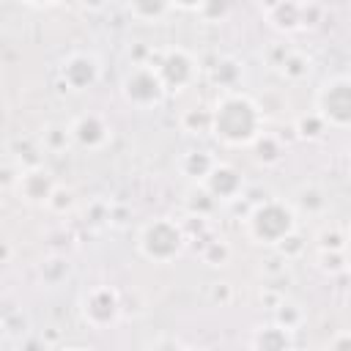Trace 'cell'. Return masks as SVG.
Masks as SVG:
<instances>
[{"mask_svg": "<svg viewBox=\"0 0 351 351\" xmlns=\"http://www.w3.org/2000/svg\"><path fill=\"white\" fill-rule=\"evenodd\" d=\"M71 206H74V192L63 189V186H55L52 197L47 200V208L55 211V214H66V211H71Z\"/></svg>", "mask_w": 351, "mask_h": 351, "instance_id": "4316f807", "label": "cell"}, {"mask_svg": "<svg viewBox=\"0 0 351 351\" xmlns=\"http://www.w3.org/2000/svg\"><path fill=\"white\" fill-rule=\"evenodd\" d=\"M296 206L304 211V214H321L326 208V195L324 189H318L315 184H307L296 192Z\"/></svg>", "mask_w": 351, "mask_h": 351, "instance_id": "d6986e66", "label": "cell"}, {"mask_svg": "<svg viewBox=\"0 0 351 351\" xmlns=\"http://www.w3.org/2000/svg\"><path fill=\"white\" fill-rule=\"evenodd\" d=\"M252 154L261 165H274V162L282 159V143H280V137H274L269 132H261L252 140Z\"/></svg>", "mask_w": 351, "mask_h": 351, "instance_id": "e0dca14e", "label": "cell"}, {"mask_svg": "<svg viewBox=\"0 0 351 351\" xmlns=\"http://www.w3.org/2000/svg\"><path fill=\"white\" fill-rule=\"evenodd\" d=\"M230 296H233V291H230V285H228V282H217V285H214V291H211V299H214V302H219V304H228V302H230Z\"/></svg>", "mask_w": 351, "mask_h": 351, "instance_id": "836d02e7", "label": "cell"}, {"mask_svg": "<svg viewBox=\"0 0 351 351\" xmlns=\"http://www.w3.org/2000/svg\"><path fill=\"white\" fill-rule=\"evenodd\" d=\"M186 351H203V348H186Z\"/></svg>", "mask_w": 351, "mask_h": 351, "instance_id": "f35d334b", "label": "cell"}, {"mask_svg": "<svg viewBox=\"0 0 351 351\" xmlns=\"http://www.w3.org/2000/svg\"><path fill=\"white\" fill-rule=\"evenodd\" d=\"M321 252H346V233L340 228H326L318 236Z\"/></svg>", "mask_w": 351, "mask_h": 351, "instance_id": "d4e9b609", "label": "cell"}, {"mask_svg": "<svg viewBox=\"0 0 351 351\" xmlns=\"http://www.w3.org/2000/svg\"><path fill=\"white\" fill-rule=\"evenodd\" d=\"M329 351H351V335L348 332H337L329 340Z\"/></svg>", "mask_w": 351, "mask_h": 351, "instance_id": "d6a6232c", "label": "cell"}, {"mask_svg": "<svg viewBox=\"0 0 351 351\" xmlns=\"http://www.w3.org/2000/svg\"><path fill=\"white\" fill-rule=\"evenodd\" d=\"M277 250H280V255H282L285 261H291V258H299V255H302L304 241H302V239H299V233L293 230L291 236H285V239L277 244Z\"/></svg>", "mask_w": 351, "mask_h": 351, "instance_id": "f1b7e54d", "label": "cell"}, {"mask_svg": "<svg viewBox=\"0 0 351 351\" xmlns=\"http://www.w3.org/2000/svg\"><path fill=\"white\" fill-rule=\"evenodd\" d=\"M99 77H101V66L90 52H71L60 66V80L74 93L90 90L99 82Z\"/></svg>", "mask_w": 351, "mask_h": 351, "instance_id": "ba28073f", "label": "cell"}, {"mask_svg": "<svg viewBox=\"0 0 351 351\" xmlns=\"http://www.w3.org/2000/svg\"><path fill=\"white\" fill-rule=\"evenodd\" d=\"M66 274H69V263L63 258H49L41 263V277L47 285H58L60 280H66Z\"/></svg>", "mask_w": 351, "mask_h": 351, "instance_id": "484cf974", "label": "cell"}, {"mask_svg": "<svg viewBox=\"0 0 351 351\" xmlns=\"http://www.w3.org/2000/svg\"><path fill=\"white\" fill-rule=\"evenodd\" d=\"M266 19L280 33H296L302 30V3H271L266 5Z\"/></svg>", "mask_w": 351, "mask_h": 351, "instance_id": "4fadbf2b", "label": "cell"}, {"mask_svg": "<svg viewBox=\"0 0 351 351\" xmlns=\"http://www.w3.org/2000/svg\"><path fill=\"white\" fill-rule=\"evenodd\" d=\"M148 66H154V71L159 74L167 93H178V90L189 88L197 80V60L184 47L162 49L156 58L148 60Z\"/></svg>", "mask_w": 351, "mask_h": 351, "instance_id": "5b68a950", "label": "cell"}, {"mask_svg": "<svg viewBox=\"0 0 351 351\" xmlns=\"http://www.w3.org/2000/svg\"><path fill=\"white\" fill-rule=\"evenodd\" d=\"M263 129V110L239 90L222 93L211 110V134L230 148L252 145Z\"/></svg>", "mask_w": 351, "mask_h": 351, "instance_id": "6da1fadb", "label": "cell"}, {"mask_svg": "<svg viewBox=\"0 0 351 351\" xmlns=\"http://www.w3.org/2000/svg\"><path fill=\"white\" fill-rule=\"evenodd\" d=\"M60 351H90V348H82V346H69V348H60Z\"/></svg>", "mask_w": 351, "mask_h": 351, "instance_id": "74e56055", "label": "cell"}, {"mask_svg": "<svg viewBox=\"0 0 351 351\" xmlns=\"http://www.w3.org/2000/svg\"><path fill=\"white\" fill-rule=\"evenodd\" d=\"M293 132H296L302 140H318V137H324L326 123H324V121H321V115L313 110V112H307V115H299V118H296Z\"/></svg>", "mask_w": 351, "mask_h": 351, "instance_id": "44dd1931", "label": "cell"}, {"mask_svg": "<svg viewBox=\"0 0 351 351\" xmlns=\"http://www.w3.org/2000/svg\"><path fill=\"white\" fill-rule=\"evenodd\" d=\"M16 178H19V173H14L8 167H0V186H16Z\"/></svg>", "mask_w": 351, "mask_h": 351, "instance_id": "e575fe53", "label": "cell"}, {"mask_svg": "<svg viewBox=\"0 0 351 351\" xmlns=\"http://www.w3.org/2000/svg\"><path fill=\"white\" fill-rule=\"evenodd\" d=\"M121 93L123 99L132 104V107H140V110H148V107H156L165 101L167 90L159 80V74L154 71V66L148 63H134L123 80H121Z\"/></svg>", "mask_w": 351, "mask_h": 351, "instance_id": "8992f818", "label": "cell"}, {"mask_svg": "<svg viewBox=\"0 0 351 351\" xmlns=\"http://www.w3.org/2000/svg\"><path fill=\"white\" fill-rule=\"evenodd\" d=\"M186 244V230L181 222L170 219V217H156L151 222H145L137 233V250L145 261L154 263H170L181 255Z\"/></svg>", "mask_w": 351, "mask_h": 351, "instance_id": "7a4b0ae2", "label": "cell"}, {"mask_svg": "<svg viewBox=\"0 0 351 351\" xmlns=\"http://www.w3.org/2000/svg\"><path fill=\"white\" fill-rule=\"evenodd\" d=\"M195 11H197V14H203V16L222 19V16L228 14V5H225V3H200V5H195Z\"/></svg>", "mask_w": 351, "mask_h": 351, "instance_id": "1f68e13d", "label": "cell"}, {"mask_svg": "<svg viewBox=\"0 0 351 351\" xmlns=\"http://www.w3.org/2000/svg\"><path fill=\"white\" fill-rule=\"evenodd\" d=\"M167 11H173L170 3H129V14L140 22H159Z\"/></svg>", "mask_w": 351, "mask_h": 351, "instance_id": "603a6c76", "label": "cell"}, {"mask_svg": "<svg viewBox=\"0 0 351 351\" xmlns=\"http://www.w3.org/2000/svg\"><path fill=\"white\" fill-rule=\"evenodd\" d=\"M315 112L332 129L351 126V80L346 74L329 77L321 85V90L315 96Z\"/></svg>", "mask_w": 351, "mask_h": 351, "instance_id": "277c9868", "label": "cell"}, {"mask_svg": "<svg viewBox=\"0 0 351 351\" xmlns=\"http://www.w3.org/2000/svg\"><path fill=\"white\" fill-rule=\"evenodd\" d=\"M296 230V211L285 200H263L252 208L247 219V233L255 244L277 247L285 236Z\"/></svg>", "mask_w": 351, "mask_h": 351, "instance_id": "3957f363", "label": "cell"}, {"mask_svg": "<svg viewBox=\"0 0 351 351\" xmlns=\"http://www.w3.org/2000/svg\"><path fill=\"white\" fill-rule=\"evenodd\" d=\"M214 208H217V200H214L200 184H195V186L186 192V211H189L192 217L206 219V217H211Z\"/></svg>", "mask_w": 351, "mask_h": 351, "instance_id": "ac0fdd59", "label": "cell"}, {"mask_svg": "<svg viewBox=\"0 0 351 351\" xmlns=\"http://www.w3.org/2000/svg\"><path fill=\"white\" fill-rule=\"evenodd\" d=\"M252 351H296L293 332L277 326L274 321L266 326H258L252 332Z\"/></svg>", "mask_w": 351, "mask_h": 351, "instance_id": "7c38bea8", "label": "cell"}, {"mask_svg": "<svg viewBox=\"0 0 351 351\" xmlns=\"http://www.w3.org/2000/svg\"><path fill=\"white\" fill-rule=\"evenodd\" d=\"M69 137H71L80 148H85V151H99V148H104V145L110 143L112 129H110V123H107L99 112H82V115H77V118L71 121Z\"/></svg>", "mask_w": 351, "mask_h": 351, "instance_id": "9c48e42d", "label": "cell"}, {"mask_svg": "<svg viewBox=\"0 0 351 351\" xmlns=\"http://www.w3.org/2000/svg\"><path fill=\"white\" fill-rule=\"evenodd\" d=\"M302 318H304V313H302V307L296 302H280L274 307V324L288 329V332H293L302 324Z\"/></svg>", "mask_w": 351, "mask_h": 351, "instance_id": "7402d4cb", "label": "cell"}, {"mask_svg": "<svg viewBox=\"0 0 351 351\" xmlns=\"http://www.w3.org/2000/svg\"><path fill=\"white\" fill-rule=\"evenodd\" d=\"M200 186H203L217 203H219V200H236V197L241 195V189H244V176H241L233 165L217 162V165L211 167V173L203 178Z\"/></svg>", "mask_w": 351, "mask_h": 351, "instance_id": "8fae6325", "label": "cell"}, {"mask_svg": "<svg viewBox=\"0 0 351 351\" xmlns=\"http://www.w3.org/2000/svg\"><path fill=\"white\" fill-rule=\"evenodd\" d=\"M69 126H47V132H44V145L49 148V151H63L66 145H69Z\"/></svg>", "mask_w": 351, "mask_h": 351, "instance_id": "83f0119b", "label": "cell"}, {"mask_svg": "<svg viewBox=\"0 0 351 351\" xmlns=\"http://www.w3.org/2000/svg\"><path fill=\"white\" fill-rule=\"evenodd\" d=\"M55 186H58L55 176L41 165H33V167L22 170L19 178H16V192L30 206H47V200L52 197Z\"/></svg>", "mask_w": 351, "mask_h": 351, "instance_id": "30bf717a", "label": "cell"}, {"mask_svg": "<svg viewBox=\"0 0 351 351\" xmlns=\"http://www.w3.org/2000/svg\"><path fill=\"white\" fill-rule=\"evenodd\" d=\"M321 269L329 274L346 271V252H321Z\"/></svg>", "mask_w": 351, "mask_h": 351, "instance_id": "f546056e", "label": "cell"}, {"mask_svg": "<svg viewBox=\"0 0 351 351\" xmlns=\"http://www.w3.org/2000/svg\"><path fill=\"white\" fill-rule=\"evenodd\" d=\"M280 71H282L285 80L299 82V80H304L313 71V58L304 55V52H299V49H288L285 58L280 60Z\"/></svg>", "mask_w": 351, "mask_h": 351, "instance_id": "9a60e30c", "label": "cell"}, {"mask_svg": "<svg viewBox=\"0 0 351 351\" xmlns=\"http://www.w3.org/2000/svg\"><path fill=\"white\" fill-rule=\"evenodd\" d=\"M214 165H217V159H214L208 151H186V154L181 156V162H178V170H181L189 181L203 184V178L211 173Z\"/></svg>", "mask_w": 351, "mask_h": 351, "instance_id": "5bb4252c", "label": "cell"}, {"mask_svg": "<svg viewBox=\"0 0 351 351\" xmlns=\"http://www.w3.org/2000/svg\"><path fill=\"white\" fill-rule=\"evenodd\" d=\"M211 80H214V85L225 88V93H230L239 85V80H241V63L236 58L217 60V66L211 69Z\"/></svg>", "mask_w": 351, "mask_h": 351, "instance_id": "2e32d148", "label": "cell"}, {"mask_svg": "<svg viewBox=\"0 0 351 351\" xmlns=\"http://www.w3.org/2000/svg\"><path fill=\"white\" fill-rule=\"evenodd\" d=\"M8 255H11V247L5 241H0V261H8Z\"/></svg>", "mask_w": 351, "mask_h": 351, "instance_id": "8d00e7d4", "label": "cell"}, {"mask_svg": "<svg viewBox=\"0 0 351 351\" xmlns=\"http://www.w3.org/2000/svg\"><path fill=\"white\" fill-rule=\"evenodd\" d=\"M321 16H324V5H318V3H302V27L318 25Z\"/></svg>", "mask_w": 351, "mask_h": 351, "instance_id": "4dcf8cb0", "label": "cell"}, {"mask_svg": "<svg viewBox=\"0 0 351 351\" xmlns=\"http://www.w3.org/2000/svg\"><path fill=\"white\" fill-rule=\"evenodd\" d=\"M228 261H230V247H228V241L214 239V241H208V244L203 247V263H208V266H225Z\"/></svg>", "mask_w": 351, "mask_h": 351, "instance_id": "cb8c5ba5", "label": "cell"}, {"mask_svg": "<svg viewBox=\"0 0 351 351\" xmlns=\"http://www.w3.org/2000/svg\"><path fill=\"white\" fill-rule=\"evenodd\" d=\"M154 351H178V346H176L173 340H159V343L154 346Z\"/></svg>", "mask_w": 351, "mask_h": 351, "instance_id": "d590c367", "label": "cell"}, {"mask_svg": "<svg viewBox=\"0 0 351 351\" xmlns=\"http://www.w3.org/2000/svg\"><path fill=\"white\" fill-rule=\"evenodd\" d=\"M181 129L189 132V134H206L211 132V110H203V107H192L181 115Z\"/></svg>", "mask_w": 351, "mask_h": 351, "instance_id": "ffe728a7", "label": "cell"}, {"mask_svg": "<svg viewBox=\"0 0 351 351\" xmlns=\"http://www.w3.org/2000/svg\"><path fill=\"white\" fill-rule=\"evenodd\" d=\"M80 313H82V318H85L88 326H93V329H107V326L115 324L118 315H121V296H118V291L110 288V285H96V288H90V291L82 293V299H80Z\"/></svg>", "mask_w": 351, "mask_h": 351, "instance_id": "52a82bcc", "label": "cell"}]
</instances>
